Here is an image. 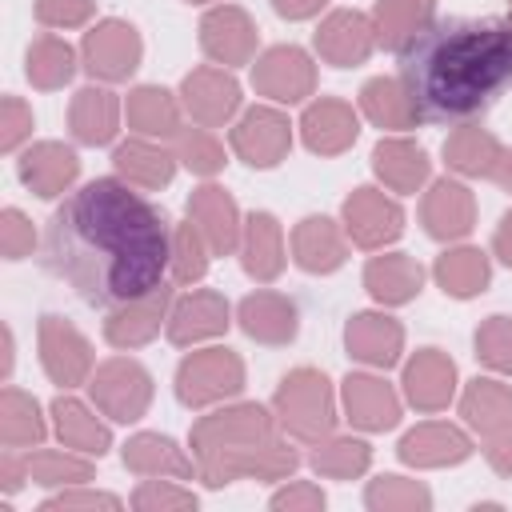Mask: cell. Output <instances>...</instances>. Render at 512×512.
Wrapping results in <instances>:
<instances>
[{"label": "cell", "mask_w": 512, "mask_h": 512, "mask_svg": "<svg viewBox=\"0 0 512 512\" xmlns=\"http://www.w3.org/2000/svg\"><path fill=\"white\" fill-rule=\"evenodd\" d=\"M172 260L164 216L128 184L104 176L76 188L48 220L44 264L96 308L136 304L160 288Z\"/></svg>", "instance_id": "obj_1"}, {"label": "cell", "mask_w": 512, "mask_h": 512, "mask_svg": "<svg viewBox=\"0 0 512 512\" xmlns=\"http://www.w3.org/2000/svg\"><path fill=\"white\" fill-rule=\"evenodd\" d=\"M396 52L404 96L420 120H468L512 84L508 20H436Z\"/></svg>", "instance_id": "obj_2"}, {"label": "cell", "mask_w": 512, "mask_h": 512, "mask_svg": "<svg viewBox=\"0 0 512 512\" xmlns=\"http://www.w3.org/2000/svg\"><path fill=\"white\" fill-rule=\"evenodd\" d=\"M236 144H240V152L248 156V164H276V156H280L284 144H288V128H284V120L272 116V112H252V116L240 124Z\"/></svg>", "instance_id": "obj_3"}, {"label": "cell", "mask_w": 512, "mask_h": 512, "mask_svg": "<svg viewBox=\"0 0 512 512\" xmlns=\"http://www.w3.org/2000/svg\"><path fill=\"white\" fill-rule=\"evenodd\" d=\"M320 48L336 60V64H348V60H360L368 52V20L364 16H332L328 28L320 32Z\"/></svg>", "instance_id": "obj_4"}, {"label": "cell", "mask_w": 512, "mask_h": 512, "mask_svg": "<svg viewBox=\"0 0 512 512\" xmlns=\"http://www.w3.org/2000/svg\"><path fill=\"white\" fill-rule=\"evenodd\" d=\"M348 408L368 428H392L396 424V404L384 392V384H376V380H360V376L348 380Z\"/></svg>", "instance_id": "obj_5"}, {"label": "cell", "mask_w": 512, "mask_h": 512, "mask_svg": "<svg viewBox=\"0 0 512 512\" xmlns=\"http://www.w3.org/2000/svg\"><path fill=\"white\" fill-rule=\"evenodd\" d=\"M348 220H352V228H356V236H360L364 244L400 232V212H396L392 204L372 200V196H356V200H348Z\"/></svg>", "instance_id": "obj_6"}, {"label": "cell", "mask_w": 512, "mask_h": 512, "mask_svg": "<svg viewBox=\"0 0 512 512\" xmlns=\"http://www.w3.org/2000/svg\"><path fill=\"white\" fill-rule=\"evenodd\" d=\"M396 340H400V332H396L392 324H380L376 316H360V320L348 328V344L356 348V356H364V360H372V364H392Z\"/></svg>", "instance_id": "obj_7"}, {"label": "cell", "mask_w": 512, "mask_h": 512, "mask_svg": "<svg viewBox=\"0 0 512 512\" xmlns=\"http://www.w3.org/2000/svg\"><path fill=\"white\" fill-rule=\"evenodd\" d=\"M440 280H444V292H456V296L476 292L488 280L484 256L480 252H452V256H444L440 260Z\"/></svg>", "instance_id": "obj_8"}, {"label": "cell", "mask_w": 512, "mask_h": 512, "mask_svg": "<svg viewBox=\"0 0 512 512\" xmlns=\"http://www.w3.org/2000/svg\"><path fill=\"white\" fill-rule=\"evenodd\" d=\"M368 284L384 300H404L412 296V288H420V268H412L408 260H384L368 268Z\"/></svg>", "instance_id": "obj_9"}, {"label": "cell", "mask_w": 512, "mask_h": 512, "mask_svg": "<svg viewBox=\"0 0 512 512\" xmlns=\"http://www.w3.org/2000/svg\"><path fill=\"white\" fill-rule=\"evenodd\" d=\"M132 56H136V44L132 40H124L120 48H112L108 44V28L104 32H96V36H88V68L92 72H104V76H120V72H128L132 68Z\"/></svg>", "instance_id": "obj_10"}, {"label": "cell", "mask_w": 512, "mask_h": 512, "mask_svg": "<svg viewBox=\"0 0 512 512\" xmlns=\"http://www.w3.org/2000/svg\"><path fill=\"white\" fill-rule=\"evenodd\" d=\"M176 320H180V324L172 328V336H176V340H188V332H192V336H200V332H216V328L224 324V308H220L212 296H200V300L184 304Z\"/></svg>", "instance_id": "obj_11"}, {"label": "cell", "mask_w": 512, "mask_h": 512, "mask_svg": "<svg viewBox=\"0 0 512 512\" xmlns=\"http://www.w3.org/2000/svg\"><path fill=\"white\" fill-rule=\"evenodd\" d=\"M116 164H120L124 172H132V176H144V184H164V180L172 176L168 156H156V152H148V148H140V144H124V148L116 152Z\"/></svg>", "instance_id": "obj_12"}, {"label": "cell", "mask_w": 512, "mask_h": 512, "mask_svg": "<svg viewBox=\"0 0 512 512\" xmlns=\"http://www.w3.org/2000/svg\"><path fill=\"white\" fill-rule=\"evenodd\" d=\"M460 192H464V188H456V184H440V188H436V200L444 204L440 216H428V220H432L428 228H432L436 236H456V232L468 228V204H464Z\"/></svg>", "instance_id": "obj_13"}, {"label": "cell", "mask_w": 512, "mask_h": 512, "mask_svg": "<svg viewBox=\"0 0 512 512\" xmlns=\"http://www.w3.org/2000/svg\"><path fill=\"white\" fill-rule=\"evenodd\" d=\"M196 208L200 212H208V228H212V244H216V252H228L232 248V204H228V196H220L216 188H204V196L196 200Z\"/></svg>", "instance_id": "obj_14"}, {"label": "cell", "mask_w": 512, "mask_h": 512, "mask_svg": "<svg viewBox=\"0 0 512 512\" xmlns=\"http://www.w3.org/2000/svg\"><path fill=\"white\" fill-rule=\"evenodd\" d=\"M484 360H492L496 368H512V324L504 316H496L480 336H476Z\"/></svg>", "instance_id": "obj_15"}, {"label": "cell", "mask_w": 512, "mask_h": 512, "mask_svg": "<svg viewBox=\"0 0 512 512\" xmlns=\"http://www.w3.org/2000/svg\"><path fill=\"white\" fill-rule=\"evenodd\" d=\"M276 312H280L276 340H284V336L296 332V324H292V312H284V304H280ZM244 328H248L252 336H268V296H260V300H244Z\"/></svg>", "instance_id": "obj_16"}, {"label": "cell", "mask_w": 512, "mask_h": 512, "mask_svg": "<svg viewBox=\"0 0 512 512\" xmlns=\"http://www.w3.org/2000/svg\"><path fill=\"white\" fill-rule=\"evenodd\" d=\"M56 416H60V432H84L88 436V444H92V452H104V444H108V436L96 428V424H88L84 420V408L80 404H72V400H60L56 404Z\"/></svg>", "instance_id": "obj_17"}, {"label": "cell", "mask_w": 512, "mask_h": 512, "mask_svg": "<svg viewBox=\"0 0 512 512\" xmlns=\"http://www.w3.org/2000/svg\"><path fill=\"white\" fill-rule=\"evenodd\" d=\"M316 4H320V0H276V8H280L284 16H308Z\"/></svg>", "instance_id": "obj_18"}, {"label": "cell", "mask_w": 512, "mask_h": 512, "mask_svg": "<svg viewBox=\"0 0 512 512\" xmlns=\"http://www.w3.org/2000/svg\"><path fill=\"white\" fill-rule=\"evenodd\" d=\"M500 252H504V260L512 264V216L504 220V232H500Z\"/></svg>", "instance_id": "obj_19"}]
</instances>
